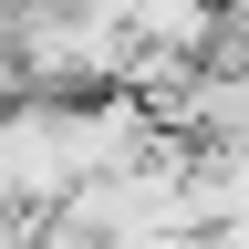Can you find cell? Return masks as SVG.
<instances>
[{"mask_svg": "<svg viewBox=\"0 0 249 249\" xmlns=\"http://www.w3.org/2000/svg\"><path fill=\"white\" fill-rule=\"evenodd\" d=\"M114 249H208V239H114Z\"/></svg>", "mask_w": 249, "mask_h": 249, "instance_id": "3", "label": "cell"}, {"mask_svg": "<svg viewBox=\"0 0 249 249\" xmlns=\"http://www.w3.org/2000/svg\"><path fill=\"white\" fill-rule=\"evenodd\" d=\"M208 249H249V218H229V229H208Z\"/></svg>", "mask_w": 249, "mask_h": 249, "instance_id": "2", "label": "cell"}, {"mask_svg": "<svg viewBox=\"0 0 249 249\" xmlns=\"http://www.w3.org/2000/svg\"><path fill=\"white\" fill-rule=\"evenodd\" d=\"M187 177H197V218H208V229H229V218H249V145L187 156Z\"/></svg>", "mask_w": 249, "mask_h": 249, "instance_id": "1", "label": "cell"}]
</instances>
